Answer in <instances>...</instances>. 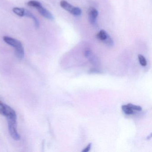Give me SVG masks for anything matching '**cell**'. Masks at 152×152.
<instances>
[{
	"label": "cell",
	"instance_id": "cell-10",
	"mask_svg": "<svg viewBox=\"0 0 152 152\" xmlns=\"http://www.w3.org/2000/svg\"><path fill=\"white\" fill-rule=\"evenodd\" d=\"M124 113L127 115H131L133 114V110L129 106L127 105H123L121 107Z\"/></svg>",
	"mask_w": 152,
	"mask_h": 152
},
{
	"label": "cell",
	"instance_id": "cell-2",
	"mask_svg": "<svg viewBox=\"0 0 152 152\" xmlns=\"http://www.w3.org/2000/svg\"><path fill=\"white\" fill-rule=\"evenodd\" d=\"M0 114L5 116L8 120H17L15 111L10 106L0 100Z\"/></svg>",
	"mask_w": 152,
	"mask_h": 152
},
{
	"label": "cell",
	"instance_id": "cell-8",
	"mask_svg": "<svg viewBox=\"0 0 152 152\" xmlns=\"http://www.w3.org/2000/svg\"><path fill=\"white\" fill-rule=\"evenodd\" d=\"M24 16L30 18H32L33 19L34 21V23H35V26L36 27H39V21L38 19H37L36 17L31 13L30 11L28 10H25V11Z\"/></svg>",
	"mask_w": 152,
	"mask_h": 152
},
{
	"label": "cell",
	"instance_id": "cell-3",
	"mask_svg": "<svg viewBox=\"0 0 152 152\" xmlns=\"http://www.w3.org/2000/svg\"><path fill=\"white\" fill-rule=\"evenodd\" d=\"M60 5L62 8L68 11L73 15L78 16L81 15L82 10L80 9L77 7H73L65 0H62L60 1Z\"/></svg>",
	"mask_w": 152,
	"mask_h": 152
},
{
	"label": "cell",
	"instance_id": "cell-4",
	"mask_svg": "<svg viewBox=\"0 0 152 152\" xmlns=\"http://www.w3.org/2000/svg\"><path fill=\"white\" fill-rule=\"evenodd\" d=\"M7 121L10 136L15 140H20V136L17 131V120H10Z\"/></svg>",
	"mask_w": 152,
	"mask_h": 152
},
{
	"label": "cell",
	"instance_id": "cell-12",
	"mask_svg": "<svg viewBox=\"0 0 152 152\" xmlns=\"http://www.w3.org/2000/svg\"><path fill=\"white\" fill-rule=\"evenodd\" d=\"M138 57L140 64L143 66H146L147 65V61L145 57L141 55H139Z\"/></svg>",
	"mask_w": 152,
	"mask_h": 152
},
{
	"label": "cell",
	"instance_id": "cell-6",
	"mask_svg": "<svg viewBox=\"0 0 152 152\" xmlns=\"http://www.w3.org/2000/svg\"><path fill=\"white\" fill-rule=\"evenodd\" d=\"M98 15L97 10L93 7H91L88 10V18L90 23L91 24H96V18Z\"/></svg>",
	"mask_w": 152,
	"mask_h": 152
},
{
	"label": "cell",
	"instance_id": "cell-7",
	"mask_svg": "<svg viewBox=\"0 0 152 152\" xmlns=\"http://www.w3.org/2000/svg\"><path fill=\"white\" fill-rule=\"evenodd\" d=\"M37 9L38 10L39 13L44 17L46 18L47 19H49V20H52L54 19V17L53 15L48 11L45 8L42 7V5L40 6L39 7L37 8Z\"/></svg>",
	"mask_w": 152,
	"mask_h": 152
},
{
	"label": "cell",
	"instance_id": "cell-13",
	"mask_svg": "<svg viewBox=\"0 0 152 152\" xmlns=\"http://www.w3.org/2000/svg\"><path fill=\"white\" fill-rule=\"evenodd\" d=\"M128 105L133 110L138 111H141L142 110V107L136 105L132 104H128Z\"/></svg>",
	"mask_w": 152,
	"mask_h": 152
},
{
	"label": "cell",
	"instance_id": "cell-11",
	"mask_svg": "<svg viewBox=\"0 0 152 152\" xmlns=\"http://www.w3.org/2000/svg\"><path fill=\"white\" fill-rule=\"evenodd\" d=\"M27 5L29 7H33L37 9V8L41 6V3L36 1H31L27 3Z\"/></svg>",
	"mask_w": 152,
	"mask_h": 152
},
{
	"label": "cell",
	"instance_id": "cell-9",
	"mask_svg": "<svg viewBox=\"0 0 152 152\" xmlns=\"http://www.w3.org/2000/svg\"><path fill=\"white\" fill-rule=\"evenodd\" d=\"M13 11L14 13L20 17L24 16L25 9L22 8L15 7L13 8Z\"/></svg>",
	"mask_w": 152,
	"mask_h": 152
},
{
	"label": "cell",
	"instance_id": "cell-15",
	"mask_svg": "<svg viewBox=\"0 0 152 152\" xmlns=\"http://www.w3.org/2000/svg\"><path fill=\"white\" fill-rule=\"evenodd\" d=\"M90 72L93 73H100L101 72L99 71H98V70H96V69H91L90 70Z\"/></svg>",
	"mask_w": 152,
	"mask_h": 152
},
{
	"label": "cell",
	"instance_id": "cell-14",
	"mask_svg": "<svg viewBox=\"0 0 152 152\" xmlns=\"http://www.w3.org/2000/svg\"><path fill=\"white\" fill-rule=\"evenodd\" d=\"M91 143H89L88 145H87V146L83 150V152H88L90 151L91 148Z\"/></svg>",
	"mask_w": 152,
	"mask_h": 152
},
{
	"label": "cell",
	"instance_id": "cell-5",
	"mask_svg": "<svg viewBox=\"0 0 152 152\" xmlns=\"http://www.w3.org/2000/svg\"><path fill=\"white\" fill-rule=\"evenodd\" d=\"M96 37L98 39L104 42L109 47H113L114 46V43L113 40L104 30H102L99 31V32L97 34Z\"/></svg>",
	"mask_w": 152,
	"mask_h": 152
},
{
	"label": "cell",
	"instance_id": "cell-1",
	"mask_svg": "<svg viewBox=\"0 0 152 152\" xmlns=\"http://www.w3.org/2000/svg\"><path fill=\"white\" fill-rule=\"evenodd\" d=\"M3 40L7 44L12 46L15 49V53L18 58L20 59L24 58L25 56L24 49L22 42L20 41L8 36L3 37Z\"/></svg>",
	"mask_w": 152,
	"mask_h": 152
}]
</instances>
